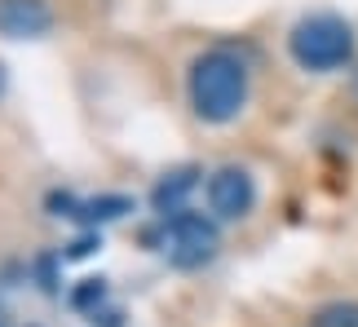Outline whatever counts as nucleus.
<instances>
[{
    "instance_id": "obj_1",
    "label": "nucleus",
    "mask_w": 358,
    "mask_h": 327,
    "mask_svg": "<svg viewBox=\"0 0 358 327\" xmlns=\"http://www.w3.org/2000/svg\"><path fill=\"white\" fill-rule=\"evenodd\" d=\"M190 106L203 124H230L248 102V66L230 49H208L190 62Z\"/></svg>"
},
{
    "instance_id": "obj_2",
    "label": "nucleus",
    "mask_w": 358,
    "mask_h": 327,
    "mask_svg": "<svg viewBox=\"0 0 358 327\" xmlns=\"http://www.w3.org/2000/svg\"><path fill=\"white\" fill-rule=\"evenodd\" d=\"M287 53L301 71H336L354 58V27L336 13H310L292 27Z\"/></svg>"
},
{
    "instance_id": "obj_3",
    "label": "nucleus",
    "mask_w": 358,
    "mask_h": 327,
    "mask_svg": "<svg viewBox=\"0 0 358 327\" xmlns=\"http://www.w3.org/2000/svg\"><path fill=\"white\" fill-rule=\"evenodd\" d=\"M217 243H222V235H217V226L208 221V217H199V212H190V208L164 217L159 252L169 256L177 270H195L203 261H213V256H217Z\"/></svg>"
},
{
    "instance_id": "obj_4",
    "label": "nucleus",
    "mask_w": 358,
    "mask_h": 327,
    "mask_svg": "<svg viewBox=\"0 0 358 327\" xmlns=\"http://www.w3.org/2000/svg\"><path fill=\"white\" fill-rule=\"evenodd\" d=\"M208 203H213V212L222 217V221H239V217L252 212V203H257V186H252V177H248L243 168H217L208 177Z\"/></svg>"
},
{
    "instance_id": "obj_5",
    "label": "nucleus",
    "mask_w": 358,
    "mask_h": 327,
    "mask_svg": "<svg viewBox=\"0 0 358 327\" xmlns=\"http://www.w3.org/2000/svg\"><path fill=\"white\" fill-rule=\"evenodd\" d=\"M53 27V9L45 0H0V36L36 40Z\"/></svg>"
},
{
    "instance_id": "obj_6",
    "label": "nucleus",
    "mask_w": 358,
    "mask_h": 327,
    "mask_svg": "<svg viewBox=\"0 0 358 327\" xmlns=\"http://www.w3.org/2000/svg\"><path fill=\"white\" fill-rule=\"evenodd\" d=\"M195 168H173L169 177H159L155 190H150V203H155V212L159 217H173V212H182L186 208V195L195 190Z\"/></svg>"
},
{
    "instance_id": "obj_7",
    "label": "nucleus",
    "mask_w": 358,
    "mask_h": 327,
    "mask_svg": "<svg viewBox=\"0 0 358 327\" xmlns=\"http://www.w3.org/2000/svg\"><path fill=\"white\" fill-rule=\"evenodd\" d=\"M124 212H133V199L129 195H102V199H89V203H80V212L76 217H85V221H115V217Z\"/></svg>"
},
{
    "instance_id": "obj_8",
    "label": "nucleus",
    "mask_w": 358,
    "mask_h": 327,
    "mask_svg": "<svg viewBox=\"0 0 358 327\" xmlns=\"http://www.w3.org/2000/svg\"><path fill=\"white\" fill-rule=\"evenodd\" d=\"M314 327H358V301H332L314 314Z\"/></svg>"
},
{
    "instance_id": "obj_9",
    "label": "nucleus",
    "mask_w": 358,
    "mask_h": 327,
    "mask_svg": "<svg viewBox=\"0 0 358 327\" xmlns=\"http://www.w3.org/2000/svg\"><path fill=\"white\" fill-rule=\"evenodd\" d=\"M102 301H106V279H85V283L71 292V305L85 310V314H98Z\"/></svg>"
},
{
    "instance_id": "obj_10",
    "label": "nucleus",
    "mask_w": 358,
    "mask_h": 327,
    "mask_svg": "<svg viewBox=\"0 0 358 327\" xmlns=\"http://www.w3.org/2000/svg\"><path fill=\"white\" fill-rule=\"evenodd\" d=\"M93 243H98V239H93V235H85V239H76V243H71V256H89V252H93Z\"/></svg>"
},
{
    "instance_id": "obj_11",
    "label": "nucleus",
    "mask_w": 358,
    "mask_h": 327,
    "mask_svg": "<svg viewBox=\"0 0 358 327\" xmlns=\"http://www.w3.org/2000/svg\"><path fill=\"white\" fill-rule=\"evenodd\" d=\"M0 93H5V66H0Z\"/></svg>"
}]
</instances>
